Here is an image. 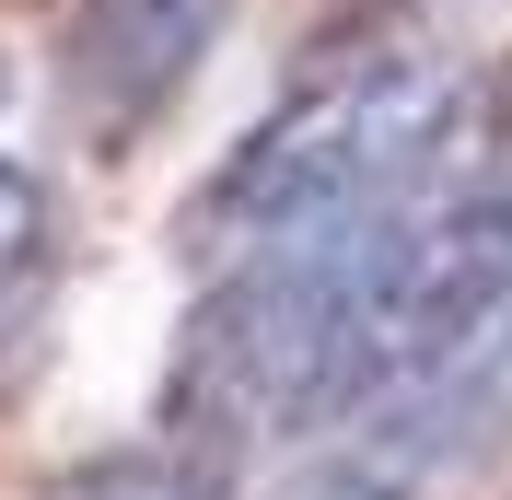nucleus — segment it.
Segmentation results:
<instances>
[{"label": "nucleus", "instance_id": "7ed1b4c3", "mask_svg": "<svg viewBox=\"0 0 512 500\" xmlns=\"http://www.w3.org/2000/svg\"><path fill=\"white\" fill-rule=\"evenodd\" d=\"M47 280H59V198L35 163H0V338L35 314Z\"/></svg>", "mask_w": 512, "mask_h": 500}, {"label": "nucleus", "instance_id": "20e7f679", "mask_svg": "<svg viewBox=\"0 0 512 500\" xmlns=\"http://www.w3.org/2000/svg\"><path fill=\"white\" fill-rule=\"evenodd\" d=\"M256 500H419V466L384 454V442H361V431H326L303 466H280Z\"/></svg>", "mask_w": 512, "mask_h": 500}, {"label": "nucleus", "instance_id": "f257e3e1", "mask_svg": "<svg viewBox=\"0 0 512 500\" xmlns=\"http://www.w3.org/2000/svg\"><path fill=\"white\" fill-rule=\"evenodd\" d=\"M478 163V82L443 59H338L315 70L280 117H256L175 210L187 268H233V256L315 233L350 210H396L419 187H454Z\"/></svg>", "mask_w": 512, "mask_h": 500}, {"label": "nucleus", "instance_id": "f03ea898", "mask_svg": "<svg viewBox=\"0 0 512 500\" xmlns=\"http://www.w3.org/2000/svg\"><path fill=\"white\" fill-rule=\"evenodd\" d=\"M210 35H222V0H70V24H59V105L94 128V140H128V128H152L163 105L198 82Z\"/></svg>", "mask_w": 512, "mask_h": 500}, {"label": "nucleus", "instance_id": "39448f33", "mask_svg": "<svg viewBox=\"0 0 512 500\" xmlns=\"http://www.w3.org/2000/svg\"><path fill=\"white\" fill-rule=\"evenodd\" d=\"M0 105H12V70H0Z\"/></svg>", "mask_w": 512, "mask_h": 500}]
</instances>
